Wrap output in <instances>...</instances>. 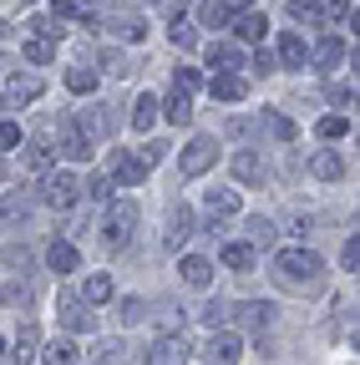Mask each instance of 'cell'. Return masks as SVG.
I'll list each match as a JSON object with an SVG mask.
<instances>
[{"label":"cell","mask_w":360,"mask_h":365,"mask_svg":"<svg viewBox=\"0 0 360 365\" xmlns=\"http://www.w3.org/2000/svg\"><path fill=\"white\" fill-rule=\"evenodd\" d=\"M203 213H208L213 223H223V218H234V213H239V193H234V188H213V193L203 198Z\"/></svg>","instance_id":"cell-15"},{"label":"cell","mask_w":360,"mask_h":365,"mask_svg":"<svg viewBox=\"0 0 360 365\" xmlns=\"http://www.w3.org/2000/svg\"><path fill=\"white\" fill-rule=\"evenodd\" d=\"M158 107H163V117H168V122H178V127L193 117V97H188V91H173V97H168V102H158Z\"/></svg>","instance_id":"cell-24"},{"label":"cell","mask_w":360,"mask_h":365,"mask_svg":"<svg viewBox=\"0 0 360 365\" xmlns=\"http://www.w3.org/2000/svg\"><path fill=\"white\" fill-rule=\"evenodd\" d=\"M26 61L46 66V61H51V41H46V36H26Z\"/></svg>","instance_id":"cell-35"},{"label":"cell","mask_w":360,"mask_h":365,"mask_svg":"<svg viewBox=\"0 0 360 365\" xmlns=\"http://www.w3.org/2000/svg\"><path fill=\"white\" fill-rule=\"evenodd\" d=\"M61 153H66L71 163H86V158L97 153V143H92V137H86L76 122H61Z\"/></svg>","instance_id":"cell-13"},{"label":"cell","mask_w":360,"mask_h":365,"mask_svg":"<svg viewBox=\"0 0 360 365\" xmlns=\"http://www.w3.org/2000/svg\"><path fill=\"white\" fill-rule=\"evenodd\" d=\"M31 299H36V289H31V284H21V279H16V284H6V304H11V309H31Z\"/></svg>","instance_id":"cell-36"},{"label":"cell","mask_w":360,"mask_h":365,"mask_svg":"<svg viewBox=\"0 0 360 365\" xmlns=\"http://www.w3.org/2000/svg\"><path fill=\"white\" fill-rule=\"evenodd\" d=\"M102 26H107L112 36H122V41H138V36H143V16H107Z\"/></svg>","instance_id":"cell-28"},{"label":"cell","mask_w":360,"mask_h":365,"mask_svg":"<svg viewBox=\"0 0 360 365\" xmlns=\"http://www.w3.org/2000/svg\"><path fill=\"white\" fill-rule=\"evenodd\" d=\"M274 234H279V228L269 223V218H249V239L254 244H274Z\"/></svg>","instance_id":"cell-40"},{"label":"cell","mask_w":360,"mask_h":365,"mask_svg":"<svg viewBox=\"0 0 360 365\" xmlns=\"http://www.w3.org/2000/svg\"><path fill=\"white\" fill-rule=\"evenodd\" d=\"M46 264H51L56 274H76V269H81V249L61 239V244H51V249H46Z\"/></svg>","instance_id":"cell-18"},{"label":"cell","mask_w":360,"mask_h":365,"mask_svg":"<svg viewBox=\"0 0 360 365\" xmlns=\"http://www.w3.org/2000/svg\"><path fill=\"white\" fill-rule=\"evenodd\" d=\"M153 173V158L138 148V153H122V148H112L107 153V178L117 182V188H138V182Z\"/></svg>","instance_id":"cell-3"},{"label":"cell","mask_w":360,"mask_h":365,"mask_svg":"<svg viewBox=\"0 0 360 365\" xmlns=\"http://www.w3.org/2000/svg\"><path fill=\"white\" fill-rule=\"evenodd\" d=\"M264 31H269V21H264L259 11H239V21H234V36H239V41L259 46V41H264Z\"/></svg>","instance_id":"cell-19"},{"label":"cell","mask_w":360,"mask_h":365,"mask_svg":"<svg viewBox=\"0 0 360 365\" xmlns=\"http://www.w3.org/2000/svg\"><path fill=\"white\" fill-rule=\"evenodd\" d=\"M254 66H259V71H269V66H279V61H274V51H269V46H259V56H254Z\"/></svg>","instance_id":"cell-48"},{"label":"cell","mask_w":360,"mask_h":365,"mask_svg":"<svg viewBox=\"0 0 360 365\" xmlns=\"http://www.w3.org/2000/svg\"><path fill=\"white\" fill-rule=\"evenodd\" d=\"M340 264H345V269L355 274V264H360V239H355V234L345 239V249H340Z\"/></svg>","instance_id":"cell-43"},{"label":"cell","mask_w":360,"mask_h":365,"mask_svg":"<svg viewBox=\"0 0 360 365\" xmlns=\"http://www.w3.org/2000/svg\"><path fill=\"white\" fill-rule=\"evenodd\" d=\"M132 234H138V203H127V198L107 203V213H102V244L117 254V249L132 244Z\"/></svg>","instance_id":"cell-2"},{"label":"cell","mask_w":360,"mask_h":365,"mask_svg":"<svg viewBox=\"0 0 360 365\" xmlns=\"http://www.w3.org/2000/svg\"><path fill=\"white\" fill-rule=\"evenodd\" d=\"M31 213V193L26 188H6L0 193V223H21Z\"/></svg>","instance_id":"cell-17"},{"label":"cell","mask_w":360,"mask_h":365,"mask_svg":"<svg viewBox=\"0 0 360 365\" xmlns=\"http://www.w3.org/2000/svg\"><path fill=\"white\" fill-rule=\"evenodd\" d=\"M203 61H208V66H218V71L239 66V56H234V51H229V46H223V41H213V46H208V51H203Z\"/></svg>","instance_id":"cell-33"},{"label":"cell","mask_w":360,"mask_h":365,"mask_svg":"<svg viewBox=\"0 0 360 365\" xmlns=\"http://www.w3.org/2000/svg\"><path fill=\"white\" fill-rule=\"evenodd\" d=\"M340 61H345V41H340V36H325L320 51H314V66L330 71V66H340Z\"/></svg>","instance_id":"cell-25"},{"label":"cell","mask_w":360,"mask_h":365,"mask_svg":"<svg viewBox=\"0 0 360 365\" xmlns=\"http://www.w3.org/2000/svg\"><path fill=\"white\" fill-rule=\"evenodd\" d=\"M41 198H46L51 208H71V203L81 198V178H76L71 168H56V173H46V182H41Z\"/></svg>","instance_id":"cell-4"},{"label":"cell","mask_w":360,"mask_h":365,"mask_svg":"<svg viewBox=\"0 0 360 365\" xmlns=\"http://www.w3.org/2000/svg\"><path fill=\"white\" fill-rule=\"evenodd\" d=\"M289 11H294L299 21H309V26H320V21H325V11H320V0H289Z\"/></svg>","instance_id":"cell-37"},{"label":"cell","mask_w":360,"mask_h":365,"mask_svg":"<svg viewBox=\"0 0 360 365\" xmlns=\"http://www.w3.org/2000/svg\"><path fill=\"white\" fill-rule=\"evenodd\" d=\"M97 365H107V355H102V360H97Z\"/></svg>","instance_id":"cell-53"},{"label":"cell","mask_w":360,"mask_h":365,"mask_svg":"<svg viewBox=\"0 0 360 365\" xmlns=\"http://www.w3.org/2000/svg\"><path fill=\"white\" fill-rule=\"evenodd\" d=\"M350 132V122L335 112V117H320V137H325V143H340V137Z\"/></svg>","instance_id":"cell-38"},{"label":"cell","mask_w":360,"mask_h":365,"mask_svg":"<svg viewBox=\"0 0 360 365\" xmlns=\"http://www.w3.org/2000/svg\"><path fill=\"white\" fill-rule=\"evenodd\" d=\"M244 91H249V81L234 76V71H218V76H213V97H218V102H239Z\"/></svg>","instance_id":"cell-20"},{"label":"cell","mask_w":360,"mask_h":365,"mask_svg":"<svg viewBox=\"0 0 360 365\" xmlns=\"http://www.w3.org/2000/svg\"><path fill=\"white\" fill-rule=\"evenodd\" d=\"M223 264H229V269H254V244H229V239H223Z\"/></svg>","instance_id":"cell-29"},{"label":"cell","mask_w":360,"mask_h":365,"mask_svg":"<svg viewBox=\"0 0 360 365\" xmlns=\"http://www.w3.org/2000/svg\"><path fill=\"white\" fill-rule=\"evenodd\" d=\"M56 314H61V330H66V335H92V330H97V314L86 309V299H81V294H71V289L61 294Z\"/></svg>","instance_id":"cell-5"},{"label":"cell","mask_w":360,"mask_h":365,"mask_svg":"<svg viewBox=\"0 0 360 365\" xmlns=\"http://www.w3.org/2000/svg\"><path fill=\"white\" fill-rule=\"evenodd\" d=\"M218 163V143L213 137H193V143L178 153V168H183V178H198V173H208Z\"/></svg>","instance_id":"cell-6"},{"label":"cell","mask_w":360,"mask_h":365,"mask_svg":"<svg viewBox=\"0 0 360 365\" xmlns=\"http://www.w3.org/2000/svg\"><path fill=\"white\" fill-rule=\"evenodd\" d=\"M36 355H41V365H76V360H81V350H76V340H71L66 330H61L56 340H46Z\"/></svg>","instance_id":"cell-12"},{"label":"cell","mask_w":360,"mask_h":365,"mask_svg":"<svg viewBox=\"0 0 360 365\" xmlns=\"http://www.w3.org/2000/svg\"><path fill=\"white\" fill-rule=\"evenodd\" d=\"M330 16L340 21V16H350V0H330Z\"/></svg>","instance_id":"cell-51"},{"label":"cell","mask_w":360,"mask_h":365,"mask_svg":"<svg viewBox=\"0 0 360 365\" xmlns=\"http://www.w3.org/2000/svg\"><path fill=\"white\" fill-rule=\"evenodd\" d=\"M0 36H6V21H0Z\"/></svg>","instance_id":"cell-52"},{"label":"cell","mask_w":360,"mask_h":365,"mask_svg":"<svg viewBox=\"0 0 360 365\" xmlns=\"http://www.w3.org/2000/svg\"><path fill=\"white\" fill-rule=\"evenodd\" d=\"M274 61H279V66H304V61H309V51H304V41H299L294 31H284V36L274 41Z\"/></svg>","instance_id":"cell-16"},{"label":"cell","mask_w":360,"mask_h":365,"mask_svg":"<svg viewBox=\"0 0 360 365\" xmlns=\"http://www.w3.org/2000/svg\"><path fill=\"white\" fill-rule=\"evenodd\" d=\"M41 91H46V86H41V76H26V71H21V76H11V91H6V97H11V102H36Z\"/></svg>","instance_id":"cell-26"},{"label":"cell","mask_w":360,"mask_h":365,"mask_svg":"<svg viewBox=\"0 0 360 365\" xmlns=\"http://www.w3.org/2000/svg\"><path fill=\"white\" fill-rule=\"evenodd\" d=\"M178 274H183L188 289H208V284H213V264H208L203 254H183V259H178Z\"/></svg>","instance_id":"cell-14"},{"label":"cell","mask_w":360,"mask_h":365,"mask_svg":"<svg viewBox=\"0 0 360 365\" xmlns=\"http://www.w3.org/2000/svg\"><path fill=\"white\" fill-rule=\"evenodd\" d=\"M51 11L61 21H86V26L97 21V6H86V0H51Z\"/></svg>","instance_id":"cell-23"},{"label":"cell","mask_w":360,"mask_h":365,"mask_svg":"<svg viewBox=\"0 0 360 365\" xmlns=\"http://www.w3.org/2000/svg\"><path fill=\"white\" fill-rule=\"evenodd\" d=\"M198 86H203V71H193V66H178L173 71V91H188V97H193Z\"/></svg>","instance_id":"cell-34"},{"label":"cell","mask_w":360,"mask_h":365,"mask_svg":"<svg viewBox=\"0 0 360 365\" xmlns=\"http://www.w3.org/2000/svg\"><path fill=\"white\" fill-rule=\"evenodd\" d=\"M81 299H86V304H107V299H112V279H107V274H92L86 289H81Z\"/></svg>","instance_id":"cell-32"},{"label":"cell","mask_w":360,"mask_h":365,"mask_svg":"<svg viewBox=\"0 0 360 365\" xmlns=\"http://www.w3.org/2000/svg\"><path fill=\"white\" fill-rule=\"evenodd\" d=\"M31 36H46V41H56V36H61V26H56V21H46V16H36V21H31Z\"/></svg>","instance_id":"cell-44"},{"label":"cell","mask_w":360,"mask_h":365,"mask_svg":"<svg viewBox=\"0 0 360 365\" xmlns=\"http://www.w3.org/2000/svg\"><path fill=\"white\" fill-rule=\"evenodd\" d=\"M143 319V299H122V325H138Z\"/></svg>","instance_id":"cell-46"},{"label":"cell","mask_w":360,"mask_h":365,"mask_svg":"<svg viewBox=\"0 0 360 365\" xmlns=\"http://www.w3.org/2000/svg\"><path fill=\"white\" fill-rule=\"evenodd\" d=\"M36 350H41V330L26 319L21 335H16V365H31V360H36Z\"/></svg>","instance_id":"cell-21"},{"label":"cell","mask_w":360,"mask_h":365,"mask_svg":"<svg viewBox=\"0 0 360 365\" xmlns=\"http://www.w3.org/2000/svg\"><path fill=\"white\" fill-rule=\"evenodd\" d=\"M158 117H163L158 97H138V102H132V127H138V132H148V127H153Z\"/></svg>","instance_id":"cell-27"},{"label":"cell","mask_w":360,"mask_h":365,"mask_svg":"<svg viewBox=\"0 0 360 365\" xmlns=\"http://www.w3.org/2000/svg\"><path fill=\"white\" fill-rule=\"evenodd\" d=\"M203 360H208V365H239V360H244V335H239V330H229V335L218 330L213 345L203 350Z\"/></svg>","instance_id":"cell-9"},{"label":"cell","mask_w":360,"mask_h":365,"mask_svg":"<svg viewBox=\"0 0 360 365\" xmlns=\"http://www.w3.org/2000/svg\"><path fill=\"white\" fill-rule=\"evenodd\" d=\"M193 228H198V213H193L188 203H178V208L168 213V228H163V249H183Z\"/></svg>","instance_id":"cell-8"},{"label":"cell","mask_w":360,"mask_h":365,"mask_svg":"<svg viewBox=\"0 0 360 365\" xmlns=\"http://www.w3.org/2000/svg\"><path fill=\"white\" fill-rule=\"evenodd\" d=\"M203 325H208V330H223V325H229V304H223V299L208 304V309H203Z\"/></svg>","instance_id":"cell-42"},{"label":"cell","mask_w":360,"mask_h":365,"mask_svg":"<svg viewBox=\"0 0 360 365\" xmlns=\"http://www.w3.org/2000/svg\"><path fill=\"white\" fill-rule=\"evenodd\" d=\"M229 319L239 325V335H259V330H269L274 309H269V304H259V299H244V304H229Z\"/></svg>","instance_id":"cell-7"},{"label":"cell","mask_w":360,"mask_h":365,"mask_svg":"<svg viewBox=\"0 0 360 365\" xmlns=\"http://www.w3.org/2000/svg\"><path fill=\"white\" fill-rule=\"evenodd\" d=\"M309 173H314V178H325V182H335V178L345 173V163H340V153L325 148V153H314V158H309Z\"/></svg>","instance_id":"cell-22"},{"label":"cell","mask_w":360,"mask_h":365,"mask_svg":"<svg viewBox=\"0 0 360 365\" xmlns=\"http://www.w3.org/2000/svg\"><path fill=\"white\" fill-rule=\"evenodd\" d=\"M264 127L274 132L279 143H294V122H289V117H279V112H274V117H264Z\"/></svg>","instance_id":"cell-41"},{"label":"cell","mask_w":360,"mask_h":365,"mask_svg":"<svg viewBox=\"0 0 360 365\" xmlns=\"http://www.w3.org/2000/svg\"><path fill=\"white\" fill-rule=\"evenodd\" d=\"M320 279H325V264H320V254H309V249H284L274 259V284L289 289V294H309Z\"/></svg>","instance_id":"cell-1"},{"label":"cell","mask_w":360,"mask_h":365,"mask_svg":"<svg viewBox=\"0 0 360 365\" xmlns=\"http://www.w3.org/2000/svg\"><path fill=\"white\" fill-rule=\"evenodd\" d=\"M148 365H188V340H178V335H163V340H153V350H148Z\"/></svg>","instance_id":"cell-11"},{"label":"cell","mask_w":360,"mask_h":365,"mask_svg":"<svg viewBox=\"0 0 360 365\" xmlns=\"http://www.w3.org/2000/svg\"><path fill=\"white\" fill-rule=\"evenodd\" d=\"M218 11L223 16H239V11H249V0H218Z\"/></svg>","instance_id":"cell-49"},{"label":"cell","mask_w":360,"mask_h":365,"mask_svg":"<svg viewBox=\"0 0 360 365\" xmlns=\"http://www.w3.org/2000/svg\"><path fill=\"white\" fill-rule=\"evenodd\" d=\"M0 148H21V127L16 122H0Z\"/></svg>","instance_id":"cell-45"},{"label":"cell","mask_w":360,"mask_h":365,"mask_svg":"<svg viewBox=\"0 0 360 365\" xmlns=\"http://www.w3.org/2000/svg\"><path fill=\"white\" fill-rule=\"evenodd\" d=\"M66 86L76 91V97H92V91H97V71L92 66H71L66 71Z\"/></svg>","instance_id":"cell-30"},{"label":"cell","mask_w":360,"mask_h":365,"mask_svg":"<svg viewBox=\"0 0 360 365\" xmlns=\"http://www.w3.org/2000/svg\"><path fill=\"white\" fill-rule=\"evenodd\" d=\"M86 193H92V198H97V203H112V193H117V182H112V178H107V173H97V178H92V182H86Z\"/></svg>","instance_id":"cell-39"},{"label":"cell","mask_w":360,"mask_h":365,"mask_svg":"<svg viewBox=\"0 0 360 365\" xmlns=\"http://www.w3.org/2000/svg\"><path fill=\"white\" fill-rule=\"evenodd\" d=\"M0 350H6V340H0Z\"/></svg>","instance_id":"cell-54"},{"label":"cell","mask_w":360,"mask_h":365,"mask_svg":"<svg viewBox=\"0 0 360 365\" xmlns=\"http://www.w3.org/2000/svg\"><path fill=\"white\" fill-rule=\"evenodd\" d=\"M198 21H203V26H218V21H223V11H218V6H203V11H198Z\"/></svg>","instance_id":"cell-50"},{"label":"cell","mask_w":360,"mask_h":365,"mask_svg":"<svg viewBox=\"0 0 360 365\" xmlns=\"http://www.w3.org/2000/svg\"><path fill=\"white\" fill-rule=\"evenodd\" d=\"M229 173H234V178L244 182V188H259V182L269 178V168H264V158H259V153H249V148L229 158Z\"/></svg>","instance_id":"cell-10"},{"label":"cell","mask_w":360,"mask_h":365,"mask_svg":"<svg viewBox=\"0 0 360 365\" xmlns=\"http://www.w3.org/2000/svg\"><path fill=\"white\" fill-rule=\"evenodd\" d=\"M46 168H51V143L41 137V143L26 148V173H46Z\"/></svg>","instance_id":"cell-31"},{"label":"cell","mask_w":360,"mask_h":365,"mask_svg":"<svg viewBox=\"0 0 360 365\" xmlns=\"http://www.w3.org/2000/svg\"><path fill=\"white\" fill-rule=\"evenodd\" d=\"M173 46H193V26L188 21H173Z\"/></svg>","instance_id":"cell-47"}]
</instances>
